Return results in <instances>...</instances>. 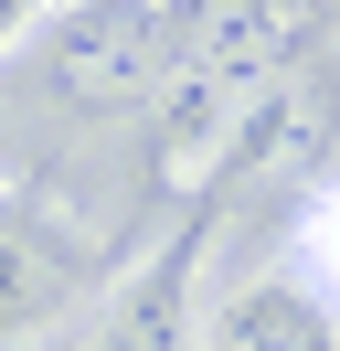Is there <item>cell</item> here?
Masks as SVG:
<instances>
[{
    "label": "cell",
    "mask_w": 340,
    "mask_h": 351,
    "mask_svg": "<svg viewBox=\"0 0 340 351\" xmlns=\"http://www.w3.org/2000/svg\"><path fill=\"white\" fill-rule=\"evenodd\" d=\"M64 287H75V256H64L32 213H0V351L32 341V330L64 308Z\"/></svg>",
    "instance_id": "obj_3"
},
{
    "label": "cell",
    "mask_w": 340,
    "mask_h": 351,
    "mask_svg": "<svg viewBox=\"0 0 340 351\" xmlns=\"http://www.w3.org/2000/svg\"><path fill=\"white\" fill-rule=\"evenodd\" d=\"M53 11H64V0H0V53H21L42 22H53Z\"/></svg>",
    "instance_id": "obj_5"
},
{
    "label": "cell",
    "mask_w": 340,
    "mask_h": 351,
    "mask_svg": "<svg viewBox=\"0 0 340 351\" xmlns=\"http://www.w3.org/2000/svg\"><path fill=\"white\" fill-rule=\"evenodd\" d=\"M191 351H340V319L287 277V266H266V277L212 287V308H202V330H191Z\"/></svg>",
    "instance_id": "obj_2"
},
{
    "label": "cell",
    "mask_w": 340,
    "mask_h": 351,
    "mask_svg": "<svg viewBox=\"0 0 340 351\" xmlns=\"http://www.w3.org/2000/svg\"><path fill=\"white\" fill-rule=\"evenodd\" d=\"M32 75L53 107L75 117H127L170 86V32H160V0H75L32 32Z\"/></svg>",
    "instance_id": "obj_1"
},
{
    "label": "cell",
    "mask_w": 340,
    "mask_h": 351,
    "mask_svg": "<svg viewBox=\"0 0 340 351\" xmlns=\"http://www.w3.org/2000/svg\"><path fill=\"white\" fill-rule=\"evenodd\" d=\"M287 277L340 319V171H330V181H308V202L287 213Z\"/></svg>",
    "instance_id": "obj_4"
}]
</instances>
